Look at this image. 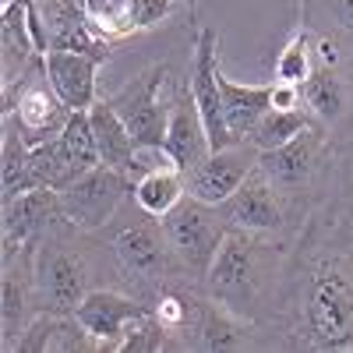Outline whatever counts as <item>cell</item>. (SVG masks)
Segmentation results:
<instances>
[{
  "label": "cell",
  "mask_w": 353,
  "mask_h": 353,
  "mask_svg": "<svg viewBox=\"0 0 353 353\" xmlns=\"http://www.w3.org/2000/svg\"><path fill=\"white\" fill-rule=\"evenodd\" d=\"M43 188L36 163H32V145H25L11 124H4V201Z\"/></svg>",
  "instance_id": "24"
},
{
  "label": "cell",
  "mask_w": 353,
  "mask_h": 353,
  "mask_svg": "<svg viewBox=\"0 0 353 353\" xmlns=\"http://www.w3.org/2000/svg\"><path fill=\"white\" fill-rule=\"evenodd\" d=\"M293 346L353 350V251H325L293 283L286 307Z\"/></svg>",
  "instance_id": "1"
},
{
  "label": "cell",
  "mask_w": 353,
  "mask_h": 353,
  "mask_svg": "<svg viewBox=\"0 0 353 353\" xmlns=\"http://www.w3.org/2000/svg\"><path fill=\"white\" fill-rule=\"evenodd\" d=\"M304 106L318 124H336L346 113V81L336 68H318L304 85Z\"/></svg>",
  "instance_id": "22"
},
{
  "label": "cell",
  "mask_w": 353,
  "mask_h": 353,
  "mask_svg": "<svg viewBox=\"0 0 353 353\" xmlns=\"http://www.w3.org/2000/svg\"><path fill=\"white\" fill-rule=\"evenodd\" d=\"M57 223L64 219H61V201H57L53 188H36L4 201V261L18 258V251L36 244Z\"/></svg>",
  "instance_id": "14"
},
{
  "label": "cell",
  "mask_w": 353,
  "mask_h": 353,
  "mask_svg": "<svg viewBox=\"0 0 353 353\" xmlns=\"http://www.w3.org/2000/svg\"><path fill=\"white\" fill-rule=\"evenodd\" d=\"M181 198H188V184H184L181 170H156L134 181V201H138L141 216L163 219Z\"/></svg>",
  "instance_id": "21"
},
{
  "label": "cell",
  "mask_w": 353,
  "mask_h": 353,
  "mask_svg": "<svg viewBox=\"0 0 353 353\" xmlns=\"http://www.w3.org/2000/svg\"><path fill=\"white\" fill-rule=\"evenodd\" d=\"M223 216L230 226H244L254 233H276L286 223V194L265 176L258 166L248 173V181L223 201Z\"/></svg>",
  "instance_id": "13"
},
{
  "label": "cell",
  "mask_w": 353,
  "mask_h": 353,
  "mask_svg": "<svg viewBox=\"0 0 353 353\" xmlns=\"http://www.w3.org/2000/svg\"><path fill=\"white\" fill-rule=\"evenodd\" d=\"M32 286L39 311L53 314H74L88 297V265L64 237H57L53 226L32 244Z\"/></svg>",
  "instance_id": "4"
},
{
  "label": "cell",
  "mask_w": 353,
  "mask_h": 353,
  "mask_svg": "<svg viewBox=\"0 0 353 353\" xmlns=\"http://www.w3.org/2000/svg\"><path fill=\"white\" fill-rule=\"evenodd\" d=\"M314 32L311 28H297L279 50L276 68H272V81H286V85H304L314 71H318V53H314Z\"/></svg>",
  "instance_id": "26"
},
{
  "label": "cell",
  "mask_w": 353,
  "mask_h": 353,
  "mask_svg": "<svg viewBox=\"0 0 353 353\" xmlns=\"http://www.w3.org/2000/svg\"><path fill=\"white\" fill-rule=\"evenodd\" d=\"M276 244L265 241V233L226 226V237L205 272V293L212 301L226 304L244 318H254V311L265 304L269 286H276Z\"/></svg>",
  "instance_id": "2"
},
{
  "label": "cell",
  "mask_w": 353,
  "mask_h": 353,
  "mask_svg": "<svg viewBox=\"0 0 353 353\" xmlns=\"http://www.w3.org/2000/svg\"><path fill=\"white\" fill-rule=\"evenodd\" d=\"M332 14H336L339 28H346L353 36V0H332Z\"/></svg>",
  "instance_id": "32"
},
{
  "label": "cell",
  "mask_w": 353,
  "mask_h": 353,
  "mask_svg": "<svg viewBox=\"0 0 353 353\" xmlns=\"http://www.w3.org/2000/svg\"><path fill=\"white\" fill-rule=\"evenodd\" d=\"M314 53H318V68H336L339 71V61H343V50L332 36H318L314 39Z\"/></svg>",
  "instance_id": "31"
},
{
  "label": "cell",
  "mask_w": 353,
  "mask_h": 353,
  "mask_svg": "<svg viewBox=\"0 0 353 353\" xmlns=\"http://www.w3.org/2000/svg\"><path fill=\"white\" fill-rule=\"evenodd\" d=\"M166 85H170L166 64H152L149 71H141L138 78H131L124 88H117L110 96L134 145H163L170 124V99H163Z\"/></svg>",
  "instance_id": "8"
},
{
  "label": "cell",
  "mask_w": 353,
  "mask_h": 353,
  "mask_svg": "<svg viewBox=\"0 0 353 353\" xmlns=\"http://www.w3.org/2000/svg\"><path fill=\"white\" fill-rule=\"evenodd\" d=\"M149 311L152 304H145L141 297H124V293H113V290H88V297L78 304L74 318L92 336L96 350H121L131 321H138Z\"/></svg>",
  "instance_id": "12"
},
{
  "label": "cell",
  "mask_w": 353,
  "mask_h": 353,
  "mask_svg": "<svg viewBox=\"0 0 353 353\" xmlns=\"http://www.w3.org/2000/svg\"><path fill=\"white\" fill-rule=\"evenodd\" d=\"M311 124H318L307 106H297V110H269L254 124V131L248 134V141L254 145L258 152H269V149H279L290 138H297L301 131H307Z\"/></svg>",
  "instance_id": "25"
},
{
  "label": "cell",
  "mask_w": 353,
  "mask_h": 353,
  "mask_svg": "<svg viewBox=\"0 0 353 353\" xmlns=\"http://www.w3.org/2000/svg\"><path fill=\"white\" fill-rule=\"evenodd\" d=\"M163 346H170V332L163 329L156 311H149L138 321H131V329H128V336H124V343H121L117 353H156Z\"/></svg>",
  "instance_id": "28"
},
{
  "label": "cell",
  "mask_w": 353,
  "mask_h": 353,
  "mask_svg": "<svg viewBox=\"0 0 353 353\" xmlns=\"http://www.w3.org/2000/svg\"><path fill=\"white\" fill-rule=\"evenodd\" d=\"M163 145L170 149V156L176 159V166H181L184 173L209 159V152H212L209 131H205V124H201V113L194 106L191 88L188 92L184 88H173V96H170V124H166Z\"/></svg>",
  "instance_id": "16"
},
{
  "label": "cell",
  "mask_w": 353,
  "mask_h": 353,
  "mask_svg": "<svg viewBox=\"0 0 353 353\" xmlns=\"http://www.w3.org/2000/svg\"><path fill=\"white\" fill-rule=\"evenodd\" d=\"M329 159V138L321 131V124H311L307 131H301L297 138H290L279 149L258 152V170L286 194H301L304 188H311V181L318 176V170Z\"/></svg>",
  "instance_id": "10"
},
{
  "label": "cell",
  "mask_w": 353,
  "mask_h": 353,
  "mask_svg": "<svg viewBox=\"0 0 353 353\" xmlns=\"http://www.w3.org/2000/svg\"><path fill=\"white\" fill-rule=\"evenodd\" d=\"M219 92H223V113L233 141H248L254 124L272 110V81L269 85H241L230 81L226 71L219 68Z\"/></svg>",
  "instance_id": "19"
},
{
  "label": "cell",
  "mask_w": 353,
  "mask_h": 353,
  "mask_svg": "<svg viewBox=\"0 0 353 353\" xmlns=\"http://www.w3.org/2000/svg\"><path fill=\"white\" fill-rule=\"evenodd\" d=\"M254 166H258V149L251 141H237V145H230V149L209 152V159L184 173L188 194L198 198V201H209V205H223L248 181V173Z\"/></svg>",
  "instance_id": "11"
},
{
  "label": "cell",
  "mask_w": 353,
  "mask_h": 353,
  "mask_svg": "<svg viewBox=\"0 0 353 353\" xmlns=\"http://www.w3.org/2000/svg\"><path fill=\"white\" fill-rule=\"evenodd\" d=\"M159 223H163L173 258L181 261V269L194 279H205V272H209V265L226 237V226H230L226 216H219V205L198 201L188 194Z\"/></svg>",
  "instance_id": "5"
},
{
  "label": "cell",
  "mask_w": 353,
  "mask_h": 353,
  "mask_svg": "<svg viewBox=\"0 0 353 353\" xmlns=\"http://www.w3.org/2000/svg\"><path fill=\"white\" fill-rule=\"evenodd\" d=\"M254 321L230 311L219 301H205L201 297V311H198V325H194V346L198 350H244L254 343Z\"/></svg>",
  "instance_id": "17"
},
{
  "label": "cell",
  "mask_w": 353,
  "mask_h": 353,
  "mask_svg": "<svg viewBox=\"0 0 353 353\" xmlns=\"http://www.w3.org/2000/svg\"><path fill=\"white\" fill-rule=\"evenodd\" d=\"M181 4V0H141V14H138V25L141 28H152L159 25L163 18L173 14V8Z\"/></svg>",
  "instance_id": "30"
},
{
  "label": "cell",
  "mask_w": 353,
  "mask_h": 353,
  "mask_svg": "<svg viewBox=\"0 0 353 353\" xmlns=\"http://www.w3.org/2000/svg\"><path fill=\"white\" fill-rule=\"evenodd\" d=\"M4 307H0V325H4V350L25 332V325L39 314L36 286H32V244H28L25 269H14V261L4 265Z\"/></svg>",
  "instance_id": "18"
},
{
  "label": "cell",
  "mask_w": 353,
  "mask_h": 353,
  "mask_svg": "<svg viewBox=\"0 0 353 353\" xmlns=\"http://www.w3.org/2000/svg\"><path fill=\"white\" fill-rule=\"evenodd\" d=\"M128 191H134V176L99 163L92 170H85L68 188L57 191L61 219H64V226H71L78 233H92L117 216Z\"/></svg>",
  "instance_id": "6"
},
{
  "label": "cell",
  "mask_w": 353,
  "mask_h": 353,
  "mask_svg": "<svg viewBox=\"0 0 353 353\" xmlns=\"http://www.w3.org/2000/svg\"><path fill=\"white\" fill-rule=\"evenodd\" d=\"M57 141H61V149H64L68 163H71L78 173L99 166V149H96V134H92L88 110H74L71 121H68V128L57 134Z\"/></svg>",
  "instance_id": "27"
},
{
  "label": "cell",
  "mask_w": 353,
  "mask_h": 353,
  "mask_svg": "<svg viewBox=\"0 0 353 353\" xmlns=\"http://www.w3.org/2000/svg\"><path fill=\"white\" fill-rule=\"evenodd\" d=\"M113 258L124 269L128 279H134L138 286L152 290V293H159L166 286V279L181 269V261L170 251L163 223L152 219V216H145L141 223H131L117 233L113 237Z\"/></svg>",
  "instance_id": "7"
},
{
  "label": "cell",
  "mask_w": 353,
  "mask_h": 353,
  "mask_svg": "<svg viewBox=\"0 0 353 353\" xmlns=\"http://www.w3.org/2000/svg\"><path fill=\"white\" fill-rule=\"evenodd\" d=\"M71 113L74 110L57 96V88L46 78L43 53L11 85H4V124H11L25 145L53 141L68 128Z\"/></svg>",
  "instance_id": "3"
},
{
  "label": "cell",
  "mask_w": 353,
  "mask_h": 353,
  "mask_svg": "<svg viewBox=\"0 0 353 353\" xmlns=\"http://www.w3.org/2000/svg\"><path fill=\"white\" fill-rule=\"evenodd\" d=\"M99 64H103V57L81 53V50H46L43 53L46 78L71 110H92V103L99 99L96 96Z\"/></svg>",
  "instance_id": "15"
},
{
  "label": "cell",
  "mask_w": 353,
  "mask_h": 353,
  "mask_svg": "<svg viewBox=\"0 0 353 353\" xmlns=\"http://www.w3.org/2000/svg\"><path fill=\"white\" fill-rule=\"evenodd\" d=\"M156 170H181V166H176V159L170 156L166 145H138L134 159H131V176L138 181V176L156 173ZM181 173H184V170H181Z\"/></svg>",
  "instance_id": "29"
},
{
  "label": "cell",
  "mask_w": 353,
  "mask_h": 353,
  "mask_svg": "<svg viewBox=\"0 0 353 353\" xmlns=\"http://www.w3.org/2000/svg\"><path fill=\"white\" fill-rule=\"evenodd\" d=\"M88 25L96 28V36H103L106 43L128 39L131 32H138V14H141V0H81Z\"/></svg>",
  "instance_id": "23"
},
{
  "label": "cell",
  "mask_w": 353,
  "mask_h": 353,
  "mask_svg": "<svg viewBox=\"0 0 353 353\" xmlns=\"http://www.w3.org/2000/svg\"><path fill=\"white\" fill-rule=\"evenodd\" d=\"M88 121H92V134H96V149H99V163L131 173V159H134V138L128 131V124L121 121V113L113 110L110 99H96L88 110Z\"/></svg>",
  "instance_id": "20"
},
{
  "label": "cell",
  "mask_w": 353,
  "mask_h": 353,
  "mask_svg": "<svg viewBox=\"0 0 353 353\" xmlns=\"http://www.w3.org/2000/svg\"><path fill=\"white\" fill-rule=\"evenodd\" d=\"M219 36L212 28H201L198 39H194V53H191V64H188V88L194 96V106L201 113V124L209 131V145L212 152L230 149L237 145L230 134L226 124V113H223V92H219Z\"/></svg>",
  "instance_id": "9"
}]
</instances>
